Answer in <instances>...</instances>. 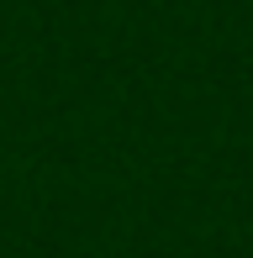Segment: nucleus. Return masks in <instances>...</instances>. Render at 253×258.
Returning <instances> with one entry per match:
<instances>
[]
</instances>
